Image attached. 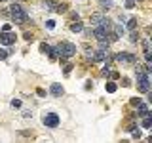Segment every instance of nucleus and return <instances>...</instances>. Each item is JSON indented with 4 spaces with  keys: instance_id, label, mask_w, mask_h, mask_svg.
Segmentation results:
<instances>
[{
    "instance_id": "11",
    "label": "nucleus",
    "mask_w": 152,
    "mask_h": 143,
    "mask_svg": "<svg viewBox=\"0 0 152 143\" xmlns=\"http://www.w3.org/2000/svg\"><path fill=\"white\" fill-rule=\"evenodd\" d=\"M8 11H10V15H11V14H19V11H23V8L19 6V4H11Z\"/></svg>"
},
{
    "instance_id": "23",
    "label": "nucleus",
    "mask_w": 152,
    "mask_h": 143,
    "mask_svg": "<svg viewBox=\"0 0 152 143\" xmlns=\"http://www.w3.org/2000/svg\"><path fill=\"white\" fill-rule=\"evenodd\" d=\"M109 76H110L112 80H118V78H120V75H118V73H114V71H110V73H109Z\"/></svg>"
},
{
    "instance_id": "21",
    "label": "nucleus",
    "mask_w": 152,
    "mask_h": 143,
    "mask_svg": "<svg viewBox=\"0 0 152 143\" xmlns=\"http://www.w3.org/2000/svg\"><path fill=\"white\" fill-rule=\"evenodd\" d=\"M143 50H145V52H150V44H148V40H143Z\"/></svg>"
},
{
    "instance_id": "25",
    "label": "nucleus",
    "mask_w": 152,
    "mask_h": 143,
    "mask_svg": "<svg viewBox=\"0 0 152 143\" xmlns=\"http://www.w3.org/2000/svg\"><path fill=\"white\" fill-rule=\"evenodd\" d=\"M6 57H8V52H6V50H0V59L4 61V59H6Z\"/></svg>"
},
{
    "instance_id": "8",
    "label": "nucleus",
    "mask_w": 152,
    "mask_h": 143,
    "mask_svg": "<svg viewBox=\"0 0 152 143\" xmlns=\"http://www.w3.org/2000/svg\"><path fill=\"white\" fill-rule=\"evenodd\" d=\"M50 92H51V96H55V97H61L65 90H63V86H61V84H51Z\"/></svg>"
},
{
    "instance_id": "30",
    "label": "nucleus",
    "mask_w": 152,
    "mask_h": 143,
    "mask_svg": "<svg viewBox=\"0 0 152 143\" xmlns=\"http://www.w3.org/2000/svg\"><path fill=\"white\" fill-rule=\"evenodd\" d=\"M118 19H120V23H126V21H127V17H126V15H120Z\"/></svg>"
},
{
    "instance_id": "9",
    "label": "nucleus",
    "mask_w": 152,
    "mask_h": 143,
    "mask_svg": "<svg viewBox=\"0 0 152 143\" xmlns=\"http://www.w3.org/2000/svg\"><path fill=\"white\" fill-rule=\"evenodd\" d=\"M135 107H137V113L141 114V116H145V114L148 113V107H146V103H145V101H141V103H139V105H135Z\"/></svg>"
},
{
    "instance_id": "28",
    "label": "nucleus",
    "mask_w": 152,
    "mask_h": 143,
    "mask_svg": "<svg viewBox=\"0 0 152 143\" xmlns=\"http://www.w3.org/2000/svg\"><path fill=\"white\" fill-rule=\"evenodd\" d=\"M139 103H141V99H137V97H135V99H131V105H133V107H135V105H139Z\"/></svg>"
},
{
    "instance_id": "20",
    "label": "nucleus",
    "mask_w": 152,
    "mask_h": 143,
    "mask_svg": "<svg viewBox=\"0 0 152 143\" xmlns=\"http://www.w3.org/2000/svg\"><path fill=\"white\" fill-rule=\"evenodd\" d=\"M11 107H13V109H21V101H19V99H13V101H11Z\"/></svg>"
},
{
    "instance_id": "29",
    "label": "nucleus",
    "mask_w": 152,
    "mask_h": 143,
    "mask_svg": "<svg viewBox=\"0 0 152 143\" xmlns=\"http://www.w3.org/2000/svg\"><path fill=\"white\" fill-rule=\"evenodd\" d=\"M2 31H11V25H8V23H6V25H2Z\"/></svg>"
},
{
    "instance_id": "5",
    "label": "nucleus",
    "mask_w": 152,
    "mask_h": 143,
    "mask_svg": "<svg viewBox=\"0 0 152 143\" xmlns=\"http://www.w3.org/2000/svg\"><path fill=\"white\" fill-rule=\"evenodd\" d=\"M15 40H17V36H15L13 32H10V31H2V32H0V42H2L4 46H11Z\"/></svg>"
},
{
    "instance_id": "12",
    "label": "nucleus",
    "mask_w": 152,
    "mask_h": 143,
    "mask_svg": "<svg viewBox=\"0 0 152 143\" xmlns=\"http://www.w3.org/2000/svg\"><path fill=\"white\" fill-rule=\"evenodd\" d=\"M70 31H72V32H82V23H80V21L70 23Z\"/></svg>"
},
{
    "instance_id": "31",
    "label": "nucleus",
    "mask_w": 152,
    "mask_h": 143,
    "mask_svg": "<svg viewBox=\"0 0 152 143\" xmlns=\"http://www.w3.org/2000/svg\"><path fill=\"white\" fill-rule=\"evenodd\" d=\"M36 93H38L40 97H44V96H46V92H44V90H36Z\"/></svg>"
},
{
    "instance_id": "26",
    "label": "nucleus",
    "mask_w": 152,
    "mask_h": 143,
    "mask_svg": "<svg viewBox=\"0 0 152 143\" xmlns=\"http://www.w3.org/2000/svg\"><path fill=\"white\" fill-rule=\"evenodd\" d=\"M70 71H72V65H67V67H65V75H69Z\"/></svg>"
},
{
    "instance_id": "6",
    "label": "nucleus",
    "mask_w": 152,
    "mask_h": 143,
    "mask_svg": "<svg viewBox=\"0 0 152 143\" xmlns=\"http://www.w3.org/2000/svg\"><path fill=\"white\" fill-rule=\"evenodd\" d=\"M93 34H95V38H99V42H101V40H107L109 31H107V29H103V27H95V29H93Z\"/></svg>"
},
{
    "instance_id": "1",
    "label": "nucleus",
    "mask_w": 152,
    "mask_h": 143,
    "mask_svg": "<svg viewBox=\"0 0 152 143\" xmlns=\"http://www.w3.org/2000/svg\"><path fill=\"white\" fill-rule=\"evenodd\" d=\"M57 52H59V55H61V61H65V59H69V57H72L76 54V46L72 42H61L57 46Z\"/></svg>"
},
{
    "instance_id": "10",
    "label": "nucleus",
    "mask_w": 152,
    "mask_h": 143,
    "mask_svg": "<svg viewBox=\"0 0 152 143\" xmlns=\"http://www.w3.org/2000/svg\"><path fill=\"white\" fill-rule=\"evenodd\" d=\"M126 25H127V29H129V31H135V29H137V19H135V17L127 19V21H126Z\"/></svg>"
},
{
    "instance_id": "19",
    "label": "nucleus",
    "mask_w": 152,
    "mask_h": 143,
    "mask_svg": "<svg viewBox=\"0 0 152 143\" xmlns=\"http://www.w3.org/2000/svg\"><path fill=\"white\" fill-rule=\"evenodd\" d=\"M129 38H131V42H133V44H137V40H139V34H137L135 31H131V36H129Z\"/></svg>"
},
{
    "instance_id": "4",
    "label": "nucleus",
    "mask_w": 152,
    "mask_h": 143,
    "mask_svg": "<svg viewBox=\"0 0 152 143\" xmlns=\"http://www.w3.org/2000/svg\"><path fill=\"white\" fill-rule=\"evenodd\" d=\"M114 59L120 61V63H135L137 57H135L133 54H129V52H120V54L114 55Z\"/></svg>"
},
{
    "instance_id": "3",
    "label": "nucleus",
    "mask_w": 152,
    "mask_h": 143,
    "mask_svg": "<svg viewBox=\"0 0 152 143\" xmlns=\"http://www.w3.org/2000/svg\"><path fill=\"white\" fill-rule=\"evenodd\" d=\"M42 122H44V126H48V128H57L61 118H59L57 113H46L44 118H42Z\"/></svg>"
},
{
    "instance_id": "22",
    "label": "nucleus",
    "mask_w": 152,
    "mask_h": 143,
    "mask_svg": "<svg viewBox=\"0 0 152 143\" xmlns=\"http://www.w3.org/2000/svg\"><path fill=\"white\" fill-rule=\"evenodd\" d=\"M133 6H135V0H126V8H127V10H131Z\"/></svg>"
},
{
    "instance_id": "13",
    "label": "nucleus",
    "mask_w": 152,
    "mask_h": 143,
    "mask_svg": "<svg viewBox=\"0 0 152 143\" xmlns=\"http://www.w3.org/2000/svg\"><path fill=\"white\" fill-rule=\"evenodd\" d=\"M143 126H145V128H150V126H152V116H150V113H146V114H145V120H143Z\"/></svg>"
},
{
    "instance_id": "17",
    "label": "nucleus",
    "mask_w": 152,
    "mask_h": 143,
    "mask_svg": "<svg viewBox=\"0 0 152 143\" xmlns=\"http://www.w3.org/2000/svg\"><path fill=\"white\" fill-rule=\"evenodd\" d=\"M114 29H116V34H118V36H120V34H124V32H126V29H124V25H116Z\"/></svg>"
},
{
    "instance_id": "7",
    "label": "nucleus",
    "mask_w": 152,
    "mask_h": 143,
    "mask_svg": "<svg viewBox=\"0 0 152 143\" xmlns=\"http://www.w3.org/2000/svg\"><path fill=\"white\" fill-rule=\"evenodd\" d=\"M11 19H13L15 23H25V21H29V15L25 14V11H19V14H11Z\"/></svg>"
},
{
    "instance_id": "27",
    "label": "nucleus",
    "mask_w": 152,
    "mask_h": 143,
    "mask_svg": "<svg viewBox=\"0 0 152 143\" xmlns=\"http://www.w3.org/2000/svg\"><path fill=\"white\" fill-rule=\"evenodd\" d=\"M40 50H42V52H48V50H50V46H48V44H42V46H40Z\"/></svg>"
},
{
    "instance_id": "14",
    "label": "nucleus",
    "mask_w": 152,
    "mask_h": 143,
    "mask_svg": "<svg viewBox=\"0 0 152 143\" xmlns=\"http://www.w3.org/2000/svg\"><path fill=\"white\" fill-rule=\"evenodd\" d=\"M99 4H101V8H105V10H109V8H112V6H114L112 0H101Z\"/></svg>"
},
{
    "instance_id": "18",
    "label": "nucleus",
    "mask_w": 152,
    "mask_h": 143,
    "mask_svg": "<svg viewBox=\"0 0 152 143\" xmlns=\"http://www.w3.org/2000/svg\"><path fill=\"white\" fill-rule=\"evenodd\" d=\"M131 137H133V139H139V137H141V130H133V132H131Z\"/></svg>"
},
{
    "instance_id": "16",
    "label": "nucleus",
    "mask_w": 152,
    "mask_h": 143,
    "mask_svg": "<svg viewBox=\"0 0 152 143\" xmlns=\"http://www.w3.org/2000/svg\"><path fill=\"white\" fill-rule=\"evenodd\" d=\"M116 88H118V86H116L114 82H107V92H109V93H114Z\"/></svg>"
},
{
    "instance_id": "15",
    "label": "nucleus",
    "mask_w": 152,
    "mask_h": 143,
    "mask_svg": "<svg viewBox=\"0 0 152 143\" xmlns=\"http://www.w3.org/2000/svg\"><path fill=\"white\" fill-rule=\"evenodd\" d=\"M48 52H50V59H57V57H59V52H57V48H50Z\"/></svg>"
},
{
    "instance_id": "2",
    "label": "nucleus",
    "mask_w": 152,
    "mask_h": 143,
    "mask_svg": "<svg viewBox=\"0 0 152 143\" xmlns=\"http://www.w3.org/2000/svg\"><path fill=\"white\" fill-rule=\"evenodd\" d=\"M89 21L93 23L95 27H103V29H107V31H110L112 29V21H110L107 15H103V14H93L89 17Z\"/></svg>"
},
{
    "instance_id": "24",
    "label": "nucleus",
    "mask_w": 152,
    "mask_h": 143,
    "mask_svg": "<svg viewBox=\"0 0 152 143\" xmlns=\"http://www.w3.org/2000/svg\"><path fill=\"white\" fill-rule=\"evenodd\" d=\"M46 27H48V29H53V27H55V21H53V19H50V21H46Z\"/></svg>"
}]
</instances>
